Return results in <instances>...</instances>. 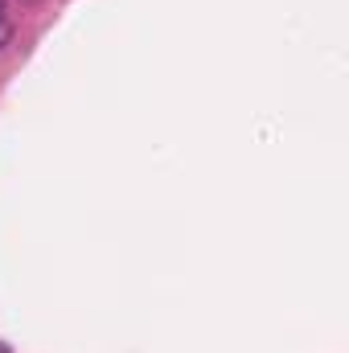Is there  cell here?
Instances as JSON below:
<instances>
[{
    "label": "cell",
    "mask_w": 349,
    "mask_h": 353,
    "mask_svg": "<svg viewBox=\"0 0 349 353\" xmlns=\"http://www.w3.org/2000/svg\"><path fill=\"white\" fill-rule=\"evenodd\" d=\"M8 37H12V25H8V21L0 17V46H8Z\"/></svg>",
    "instance_id": "cell-1"
},
{
    "label": "cell",
    "mask_w": 349,
    "mask_h": 353,
    "mask_svg": "<svg viewBox=\"0 0 349 353\" xmlns=\"http://www.w3.org/2000/svg\"><path fill=\"white\" fill-rule=\"evenodd\" d=\"M0 353H12V350H8V345H4V341H0Z\"/></svg>",
    "instance_id": "cell-2"
},
{
    "label": "cell",
    "mask_w": 349,
    "mask_h": 353,
    "mask_svg": "<svg viewBox=\"0 0 349 353\" xmlns=\"http://www.w3.org/2000/svg\"><path fill=\"white\" fill-rule=\"evenodd\" d=\"M4 4H8V0H0V17H4Z\"/></svg>",
    "instance_id": "cell-3"
}]
</instances>
